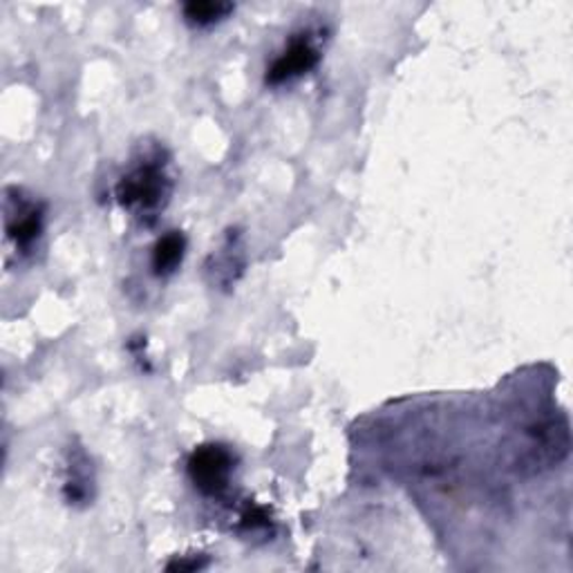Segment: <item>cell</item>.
<instances>
[{
    "mask_svg": "<svg viewBox=\"0 0 573 573\" xmlns=\"http://www.w3.org/2000/svg\"><path fill=\"white\" fill-rule=\"evenodd\" d=\"M569 455V428L560 421H546L531 430L526 450L519 457V468L528 473H540L560 464Z\"/></svg>",
    "mask_w": 573,
    "mask_h": 573,
    "instance_id": "obj_2",
    "label": "cell"
},
{
    "mask_svg": "<svg viewBox=\"0 0 573 573\" xmlns=\"http://www.w3.org/2000/svg\"><path fill=\"white\" fill-rule=\"evenodd\" d=\"M43 231V213L35 206L26 208L17 222H10L8 233L19 246H30Z\"/></svg>",
    "mask_w": 573,
    "mask_h": 573,
    "instance_id": "obj_7",
    "label": "cell"
},
{
    "mask_svg": "<svg viewBox=\"0 0 573 573\" xmlns=\"http://www.w3.org/2000/svg\"><path fill=\"white\" fill-rule=\"evenodd\" d=\"M168 195L171 179L164 171V162L159 159L142 162L117 184V200L122 206L144 217L159 211Z\"/></svg>",
    "mask_w": 573,
    "mask_h": 573,
    "instance_id": "obj_1",
    "label": "cell"
},
{
    "mask_svg": "<svg viewBox=\"0 0 573 573\" xmlns=\"http://www.w3.org/2000/svg\"><path fill=\"white\" fill-rule=\"evenodd\" d=\"M233 473V455L229 448L208 444L200 446L188 459V475L195 488L208 497L222 495L229 488Z\"/></svg>",
    "mask_w": 573,
    "mask_h": 573,
    "instance_id": "obj_3",
    "label": "cell"
},
{
    "mask_svg": "<svg viewBox=\"0 0 573 573\" xmlns=\"http://www.w3.org/2000/svg\"><path fill=\"white\" fill-rule=\"evenodd\" d=\"M321 55L317 46L308 39V35L294 39L275 61L266 70V84L269 86H280L284 81H292L301 75H308L312 68H317Z\"/></svg>",
    "mask_w": 573,
    "mask_h": 573,
    "instance_id": "obj_4",
    "label": "cell"
},
{
    "mask_svg": "<svg viewBox=\"0 0 573 573\" xmlns=\"http://www.w3.org/2000/svg\"><path fill=\"white\" fill-rule=\"evenodd\" d=\"M186 253V237L179 231H171L157 240L153 249V269L157 275H171L177 271Z\"/></svg>",
    "mask_w": 573,
    "mask_h": 573,
    "instance_id": "obj_5",
    "label": "cell"
},
{
    "mask_svg": "<svg viewBox=\"0 0 573 573\" xmlns=\"http://www.w3.org/2000/svg\"><path fill=\"white\" fill-rule=\"evenodd\" d=\"M233 12L231 3H213V0H202V3H186L184 6V17L191 26L206 28L213 26L222 19H226Z\"/></svg>",
    "mask_w": 573,
    "mask_h": 573,
    "instance_id": "obj_6",
    "label": "cell"
}]
</instances>
